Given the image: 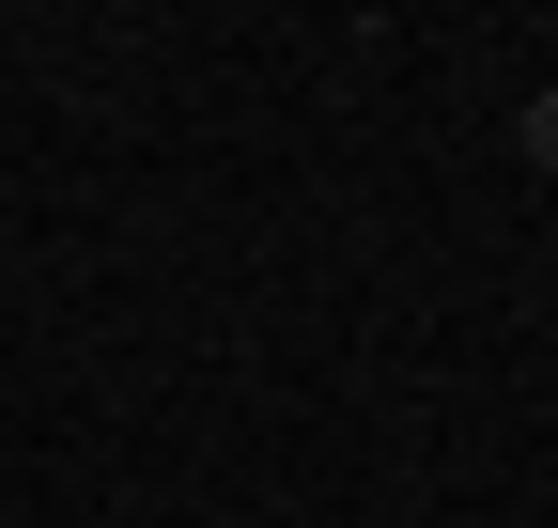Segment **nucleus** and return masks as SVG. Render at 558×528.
<instances>
[{
    "instance_id": "obj_1",
    "label": "nucleus",
    "mask_w": 558,
    "mask_h": 528,
    "mask_svg": "<svg viewBox=\"0 0 558 528\" xmlns=\"http://www.w3.org/2000/svg\"><path fill=\"white\" fill-rule=\"evenodd\" d=\"M512 141H527V171H558V79L527 94V124H512Z\"/></svg>"
}]
</instances>
